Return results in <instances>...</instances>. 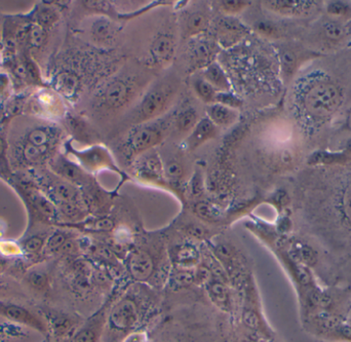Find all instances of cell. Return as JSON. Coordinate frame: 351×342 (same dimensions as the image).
<instances>
[{
	"label": "cell",
	"instance_id": "cell-1",
	"mask_svg": "<svg viewBox=\"0 0 351 342\" xmlns=\"http://www.w3.org/2000/svg\"><path fill=\"white\" fill-rule=\"evenodd\" d=\"M0 317L8 322L26 327L40 334H49V326L43 315L19 304L16 300H0Z\"/></svg>",
	"mask_w": 351,
	"mask_h": 342
},
{
	"label": "cell",
	"instance_id": "cell-2",
	"mask_svg": "<svg viewBox=\"0 0 351 342\" xmlns=\"http://www.w3.org/2000/svg\"><path fill=\"white\" fill-rule=\"evenodd\" d=\"M174 95L175 86L171 84H160L154 88L140 104L136 119L142 123L156 119L168 109Z\"/></svg>",
	"mask_w": 351,
	"mask_h": 342
},
{
	"label": "cell",
	"instance_id": "cell-3",
	"mask_svg": "<svg viewBox=\"0 0 351 342\" xmlns=\"http://www.w3.org/2000/svg\"><path fill=\"white\" fill-rule=\"evenodd\" d=\"M18 186H20V193L26 199L33 217H36V220H41L43 222H51L57 218V207L43 191L27 184H20Z\"/></svg>",
	"mask_w": 351,
	"mask_h": 342
},
{
	"label": "cell",
	"instance_id": "cell-4",
	"mask_svg": "<svg viewBox=\"0 0 351 342\" xmlns=\"http://www.w3.org/2000/svg\"><path fill=\"white\" fill-rule=\"evenodd\" d=\"M164 130L160 125L156 123L146 125L136 129L130 135L128 147L133 154H141L160 144L164 139Z\"/></svg>",
	"mask_w": 351,
	"mask_h": 342
},
{
	"label": "cell",
	"instance_id": "cell-5",
	"mask_svg": "<svg viewBox=\"0 0 351 342\" xmlns=\"http://www.w3.org/2000/svg\"><path fill=\"white\" fill-rule=\"evenodd\" d=\"M337 99V92L333 86L322 84L309 93L307 107L313 114L326 115L336 108Z\"/></svg>",
	"mask_w": 351,
	"mask_h": 342
},
{
	"label": "cell",
	"instance_id": "cell-6",
	"mask_svg": "<svg viewBox=\"0 0 351 342\" xmlns=\"http://www.w3.org/2000/svg\"><path fill=\"white\" fill-rule=\"evenodd\" d=\"M45 320L47 321L49 326V333H53L56 337H68L70 333L73 332L75 322L71 317L63 313L56 312L51 308H43L40 310Z\"/></svg>",
	"mask_w": 351,
	"mask_h": 342
},
{
	"label": "cell",
	"instance_id": "cell-7",
	"mask_svg": "<svg viewBox=\"0 0 351 342\" xmlns=\"http://www.w3.org/2000/svg\"><path fill=\"white\" fill-rule=\"evenodd\" d=\"M45 195L55 204L56 207H62L67 204H77L78 193L75 187L67 181H53L45 185Z\"/></svg>",
	"mask_w": 351,
	"mask_h": 342
},
{
	"label": "cell",
	"instance_id": "cell-8",
	"mask_svg": "<svg viewBox=\"0 0 351 342\" xmlns=\"http://www.w3.org/2000/svg\"><path fill=\"white\" fill-rule=\"evenodd\" d=\"M138 310L136 304L131 300H125L117 304L111 314V323L119 330L133 328L137 323Z\"/></svg>",
	"mask_w": 351,
	"mask_h": 342
},
{
	"label": "cell",
	"instance_id": "cell-9",
	"mask_svg": "<svg viewBox=\"0 0 351 342\" xmlns=\"http://www.w3.org/2000/svg\"><path fill=\"white\" fill-rule=\"evenodd\" d=\"M49 276L43 269L31 267L23 275V287L37 296L47 295L49 290Z\"/></svg>",
	"mask_w": 351,
	"mask_h": 342
},
{
	"label": "cell",
	"instance_id": "cell-10",
	"mask_svg": "<svg viewBox=\"0 0 351 342\" xmlns=\"http://www.w3.org/2000/svg\"><path fill=\"white\" fill-rule=\"evenodd\" d=\"M49 236V232H37L31 234H26L18 243L23 256L29 259L43 256V251H45Z\"/></svg>",
	"mask_w": 351,
	"mask_h": 342
},
{
	"label": "cell",
	"instance_id": "cell-11",
	"mask_svg": "<svg viewBox=\"0 0 351 342\" xmlns=\"http://www.w3.org/2000/svg\"><path fill=\"white\" fill-rule=\"evenodd\" d=\"M245 34V27L234 19H224L219 23L218 38L222 47H231Z\"/></svg>",
	"mask_w": 351,
	"mask_h": 342
},
{
	"label": "cell",
	"instance_id": "cell-12",
	"mask_svg": "<svg viewBox=\"0 0 351 342\" xmlns=\"http://www.w3.org/2000/svg\"><path fill=\"white\" fill-rule=\"evenodd\" d=\"M175 47L174 37L172 35H158L150 47L152 60L160 65L169 63L174 56Z\"/></svg>",
	"mask_w": 351,
	"mask_h": 342
},
{
	"label": "cell",
	"instance_id": "cell-13",
	"mask_svg": "<svg viewBox=\"0 0 351 342\" xmlns=\"http://www.w3.org/2000/svg\"><path fill=\"white\" fill-rule=\"evenodd\" d=\"M131 98V88L121 80L112 82L105 90L104 102L110 109H119L125 106Z\"/></svg>",
	"mask_w": 351,
	"mask_h": 342
},
{
	"label": "cell",
	"instance_id": "cell-14",
	"mask_svg": "<svg viewBox=\"0 0 351 342\" xmlns=\"http://www.w3.org/2000/svg\"><path fill=\"white\" fill-rule=\"evenodd\" d=\"M129 271L138 281L149 279L154 271V261L145 252H134L129 259Z\"/></svg>",
	"mask_w": 351,
	"mask_h": 342
},
{
	"label": "cell",
	"instance_id": "cell-15",
	"mask_svg": "<svg viewBox=\"0 0 351 342\" xmlns=\"http://www.w3.org/2000/svg\"><path fill=\"white\" fill-rule=\"evenodd\" d=\"M217 129L218 127H216L208 117H204L198 121L197 125L192 130L191 134L187 139L188 146L193 149V148L206 143L208 140L214 139L218 134Z\"/></svg>",
	"mask_w": 351,
	"mask_h": 342
},
{
	"label": "cell",
	"instance_id": "cell-16",
	"mask_svg": "<svg viewBox=\"0 0 351 342\" xmlns=\"http://www.w3.org/2000/svg\"><path fill=\"white\" fill-rule=\"evenodd\" d=\"M216 47L208 41H199L192 47L191 66L192 69H202L214 63Z\"/></svg>",
	"mask_w": 351,
	"mask_h": 342
},
{
	"label": "cell",
	"instance_id": "cell-17",
	"mask_svg": "<svg viewBox=\"0 0 351 342\" xmlns=\"http://www.w3.org/2000/svg\"><path fill=\"white\" fill-rule=\"evenodd\" d=\"M206 112L208 119L216 127H229L239 119V112L235 109L229 108L218 103L208 105Z\"/></svg>",
	"mask_w": 351,
	"mask_h": 342
},
{
	"label": "cell",
	"instance_id": "cell-18",
	"mask_svg": "<svg viewBox=\"0 0 351 342\" xmlns=\"http://www.w3.org/2000/svg\"><path fill=\"white\" fill-rule=\"evenodd\" d=\"M204 80L214 86L218 93L230 92V82L224 70L217 63L210 64L204 72Z\"/></svg>",
	"mask_w": 351,
	"mask_h": 342
},
{
	"label": "cell",
	"instance_id": "cell-19",
	"mask_svg": "<svg viewBox=\"0 0 351 342\" xmlns=\"http://www.w3.org/2000/svg\"><path fill=\"white\" fill-rule=\"evenodd\" d=\"M95 40L100 43L110 42L115 36L117 28L110 20L106 18H100L93 23L90 28Z\"/></svg>",
	"mask_w": 351,
	"mask_h": 342
},
{
	"label": "cell",
	"instance_id": "cell-20",
	"mask_svg": "<svg viewBox=\"0 0 351 342\" xmlns=\"http://www.w3.org/2000/svg\"><path fill=\"white\" fill-rule=\"evenodd\" d=\"M70 241H72L71 236L64 230H56V232H51L47 239V245L43 251V257L62 252Z\"/></svg>",
	"mask_w": 351,
	"mask_h": 342
},
{
	"label": "cell",
	"instance_id": "cell-21",
	"mask_svg": "<svg viewBox=\"0 0 351 342\" xmlns=\"http://www.w3.org/2000/svg\"><path fill=\"white\" fill-rule=\"evenodd\" d=\"M208 20L206 14L200 12H192L186 19L185 30L186 37H193L202 34L208 28Z\"/></svg>",
	"mask_w": 351,
	"mask_h": 342
},
{
	"label": "cell",
	"instance_id": "cell-22",
	"mask_svg": "<svg viewBox=\"0 0 351 342\" xmlns=\"http://www.w3.org/2000/svg\"><path fill=\"white\" fill-rule=\"evenodd\" d=\"M53 171H55L56 174L59 175L69 183H77L84 180L82 171L71 162H67V160H57L55 166H53Z\"/></svg>",
	"mask_w": 351,
	"mask_h": 342
},
{
	"label": "cell",
	"instance_id": "cell-23",
	"mask_svg": "<svg viewBox=\"0 0 351 342\" xmlns=\"http://www.w3.org/2000/svg\"><path fill=\"white\" fill-rule=\"evenodd\" d=\"M198 123V114L195 109L187 108L182 111L176 119V127L180 133L192 132Z\"/></svg>",
	"mask_w": 351,
	"mask_h": 342
},
{
	"label": "cell",
	"instance_id": "cell-24",
	"mask_svg": "<svg viewBox=\"0 0 351 342\" xmlns=\"http://www.w3.org/2000/svg\"><path fill=\"white\" fill-rule=\"evenodd\" d=\"M208 294L210 300L216 304L217 306L227 310L229 308V295L224 284L215 281L208 286Z\"/></svg>",
	"mask_w": 351,
	"mask_h": 342
},
{
	"label": "cell",
	"instance_id": "cell-25",
	"mask_svg": "<svg viewBox=\"0 0 351 342\" xmlns=\"http://www.w3.org/2000/svg\"><path fill=\"white\" fill-rule=\"evenodd\" d=\"M193 88L198 98L204 101L206 104H214L216 102V97L218 92L204 78V80L200 78V80H194Z\"/></svg>",
	"mask_w": 351,
	"mask_h": 342
},
{
	"label": "cell",
	"instance_id": "cell-26",
	"mask_svg": "<svg viewBox=\"0 0 351 342\" xmlns=\"http://www.w3.org/2000/svg\"><path fill=\"white\" fill-rule=\"evenodd\" d=\"M23 293L24 290L16 282L6 279L5 277H0V300H16V298H20Z\"/></svg>",
	"mask_w": 351,
	"mask_h": 342
},
{
	"label": "cell",
	"instance_id": "cell-27",
	"mask_svg": "<svg viewBox=\"0 0 351 342\" xmlns=\"http://www.w3.org/2000/svg\"><path fill=\"white\" fill-rule=\"evenodd\" d=\"M194 210H195L198 217L206 220V221L215 222L221 217V211L219 208L213 204L206 203V201L196 204Z\"/></svg>",
	"mask_w": 351,
	"mask_h": 342
},
{
	"label": "cell",
	"instance_id": "cell-28",
	"mask_svg": "<svg viewBox=\"0 0 351 342\" xmlns=\"http://www.w3.org/2000/svg\"><path fill=\"white\" fill-rule=\"evenodd\" d=\"M58 90L66 96H71L77 88V78L70 73H63L57 80Z\"/></svg>",
	"mask_w": 351,
	"mask_h": 342
},
{
	"label": "cell",
	"instance_id": "cell-29",
	"mask_svg": "<svg viewBox=\"0 0 351 342\" xmlns=\"http://www.w3.org/2000/svg\"><path fill=\"white\" fill-rule=\"evenodd\" d=\"M27 141L31 145L35 147L40 148L43 150H47V144L49 142V135L45 129H34L27 136Z\"/></svg>",
	"mask_w": 351,
	"mask_h": 342
},
{
	"label": "cell",
	"instance_id": "cell-30",
	"mask_svg": "<svg viewBox=\"0 0 351 342\" xmlns=\"http://www.w3.org/2000/svg\"><path fill=\"white\" fill-rule=\"evenodd\" d=\"M98 330L95 324H88L76 331L72 337L71 342H97Z\"/></svg>",
	"mask_w": 351,
	"mask_h": 342
},
{
	"label": "cell",
	"instance_id": "cell-31",
	"mask_svg": "<svg viewBox=\"0 0 351 342\" xmlns=\"http://www.w3.org/2000/svg\"><path fill=\"white\" fill-rule=\"evenodd\" d=\"M27 39H28L31 47H40L47 39V32L40 25H31L29 27L28 32H27Z\"/></svg>",
	"mask_w": 351,
	"mask_h": 342
},
{
	"label": "cell",
	"instance_id": "cell-32",
	"mask_svg": "<svg viewBox=\"0 0 351 342\" xmlns=\"http://www.w3.org/2000/svg\"><path fill=\"white\" fill-rule=\"evenodd\" d=\"M37 22L41 27H49L57 22L59 16L55 10L51 8H43L37 12L36 14Z\"/></svg>",
	"mask_w": 351,
	"mask_h": 342
},
{
	"label": "cell",
	"instance_id": "cell-33",
	"mask_svg": "<svg viewBox=\"0 0 351 342\" xmlns=\"http://www.w3.org/2000/svg\"><path fill=\"white\" fill-rule=\"evenodd\" d=\"M45 152V150L35 147V146L28 143L23 147V158L29 164H35V162H38L41 160Z\"/></svg>",
	"mask_w": 351,
	"mask_h": 342
},
{
	"label": "cell",
	"instance_id": "cell-34",
	"mask_svg": "<svg viewBox=\"0 0 351 342\" xmlns=\"http://www.w3.org/2000/svg\"><path fill=\"white\" fill-rule=\"evenodd\" d=\"M218 104L224 105V106L229 107V108L237 109L243 105V102L229 92L218 93L216 97V102Z\"/></svg>",
	"mask_w": 351,
	"mask_h": 342
},
{
	"label": "cell",
	"instance_id": "cell-35",
	"mask_svg": "<svg viewBox=\"0 0 351 342\" xmlns=\"http://www.w3.org/2000/svg\"><path fill=\"white\" fill-rule=\"evenodd\" d=\"M247 1H241V0H233V1H221L220 8L224 14H237L243 12L247 6Z\"/></svg>",
	"mask_w": 351,
	"mask_h": 342
},
{
	"label": "cell",
	"instance_id": "cell-36",
	"mask_svg": "<svg viewBox=\"0 0 351 342\" xmlns=\"http://www.w3.org/2000/svg\"><path fill=\"white\" fill-rule=\"evenodd\" d=\"M167 176L171 179V180H179L183 176V169H182L181 164L179 162L173 160L167 167Z\"/></svg>",
	"mask_w": 351,
	"mask_h": 342
},
{
	"label": "cell",
	"instance_id": "cell-37",
	"mask_svg": "<svg viewBox=\"0 0 351 342\" xmlns=\"http://www.w3.org/2000/svg\"><path fill=\"white\" fill-rule=\"evenodd\" d=\"M196 256H197L196 251L190 247L181 249L177 253V259L179 262H191V261L195 260Z\"/></svg>",
	"mask_w": 351,
	"mask_h": 342
},
{
	"label": "cell",
	"instance_id": "cell-38",
	"mask_svg": "<svg viewBox=\"0 0 351 342\" xmlns=\"http://www.w3.org/2000/svg\"><path fill=\"white\" fill-rule=\"evenodd\" d=\"M12 259L0 254V277H5L6 273L12 269Z\"/></svg>",
	"mask_w": 351,
	"mask_h": 342
},
{
	"label": "cell",
	"instance_id": "cell-39",
	"mask_svg": "<svg viewBox=\"0 0 351 342\" xmlns=\"http://www.w3.org/2000/svg\"><path fill=\"white\" fill-rule=\"evenodd\" d=\"M90 228L96 230H109L113 228V222L109 219H100L94 222V224L90 225Z\"/></svg>",
	"mask_w": 351,
	"mask_h": 342
},
{
	"label": "cell",
	"instance_id": "cell-40",
	"mask_svg": "<svg viewBox=\"0 0 351 342\" xmlns=\"http://www.w3.org/2000/svg\"><path fill=\"white\" fill-rule=\"evenodd\" d=\"M326 32H327L330 38L336 39L342 34V29L338 25L332 23V24L327 25V27H326Z\"/></svg>",
	"mask_w": 351,
	"mask_h": 342
},
{
	"label": "cell",
	"instance_id": "cell-41",
	"mask_svg": "<svg viewBox=\"0 0 351 342\" xmlns=\"http://www.w3.org/2000/svg\"><path fill=\"white\" fill-rule=\"evenodd\" d=\"M123 342H147V339L144 333L137 332L130 334Z\"/></svg>",
	"mask_w": 351,
	"mask_h": 342
},
{
	"label": "cell",
	"instance_id": "cell-42",
	"mask_svg": "<svg viewBox=\"0 0 351 342\" xmlns=\"http://www.w3.org/2000/svg\"><path fill=\"white\" fill-rule=\"evenodd\" d=\"M8 77L4 74H0V97L3 96L4 93L8 90Z\"/></svg>",
	"mask_w": 351,
	"mask_h": 342
},
{
	"label": "cell",
	"instance_id": "cell-43",
	"mask_svg": "<svg viewBox=\"0 0 351 342\" xmlns=\"http://www.w3.org/2000/svg\"><path fill=\"white\" fill-rule=\"evenodd\" d=\"M3 160H4V145L2 140L0 139V169H3Z\"/></svg>",
	"mask_w": 351,
	"mask_h": 342
},
{
	"label": "cell",
	"instance_id": "cell-44",
	"mask_svg": "<svg viewBox=\"0 0 351 342\" xmlns=\"http://www.w3.org/2000/svg\"><path fill=\"white\" fill-rule=\"evenodd\" d=\"M348 215L351 217V191L350 193V195H348Z\"/></svg>",
	"mask_w": 351,
	"mask_h": 342
},
{
	"label": "cell",
	"instance_id": "cell-45",
	"mask_svg": "<svg viewBox=\"0 0 351 342\" xmlns=\"http://www.w3.org/2000/svg\"><path fill=\"white\" fill-rule=\"evenodd\" d=\"M348 148H350V150L351 151V141L350 142V144H348Z\"/></svg>",
	"mask_w": 351,
	"mask_h": 342
}]
</instances>
